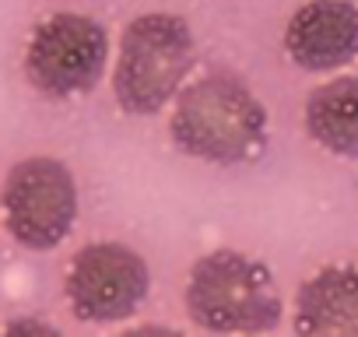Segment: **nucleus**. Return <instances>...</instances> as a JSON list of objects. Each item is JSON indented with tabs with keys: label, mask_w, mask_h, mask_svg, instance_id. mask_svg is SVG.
<instances>
[{
	"label": "nucleus",
	"mask_w": 358,
	"mask_h": 337,
	"mask_svg": "<svg viewBox=\"0 0 358 337\" xmlns=\"http://www.w3.org/2000/svg\"><path fill=\"white\" fill-rule=\"evenodd\" d=\"M151 271L144 257L123 243H88L81 246L64 274V295L78 320L116 323L137 313L148 299Z\"/></svg>",
	"instance_id": "obj_6"
},
{
	"label": "nucleus",
	"mask_w": 358,
	"mask_h": 337,
	"mask_svg": "<svg viewBox=\"0 0 358 337\" xmlns=\"http://www.w3.org/2000/svg\"><path fill=\"white\" fill-rule=\"evenodd\" d=\"M302 127L323 151L358 158V74H341L313 88L302 109Z\"/></svg>",
	"instance_id": "obj_9"
},
{
	"label": "nucleus",
	"mask_w": 358,
	"mask_h": 337,
	"mask_svg": "<svg viewBox=\"0 0 358 337\" xmlns=\"http://www.w3.org/2000/svg\"><path fill=\"white\" fill-rule=\"evenodd\" d=\"M285 53L309 74H327L358 60V4L309 0L285 25Z\"/></svg>",
	"instance_id": "obj_7"
},
{
	"label": "nucleus",
	"mask_w": 358,
	"mask_h": 337,
	"mask_svg": "<svg viewBox=\"0 0 358 337\" xmlns=\"http://www.w3.org/2000/svg\"><path fill=\"white\" fill-rule=\"evenodd\" d=\"M0 211L15 243L25 250L60 246L78 222V183L74 173L50 155L22 158L8 168L0 187Z\"/></svg>",
	"instance_id": "obj_4"
},
{
	"label": "nucleus",
	"mask_w": 358,
	"mask_h": 337,
	"mask_svg": "<svg viewBox=\"0 0 358 337\" xmlns=\"http://www.w3.org/2000/svg\"><path fill=\"white\" fill-rule=\"evenodd\" d=\"M109 64L106 29L78 11L43 18L25 43V78L46 99L88 95Z\"/></svg>",
	"instance_id": "obj_5"
},
{
	"label": "nucleus",
	"mask_w": 358,
	"mask_h": 337,
	"mask_svg": "<svg viewBox=\"0 0 358 337\" xmlns=\"http://www.w3.org/2000/svg\"><path fill=\"white\" fill-rule=\"evenodd\" d=\"M11 334H18V330H29V334H57L50 323H36V320H22V323H11L8 327Z\"/></svg>",
	"instance_id": "obj_10"
},
{
	"label": "nucleus",
	"mask_w": 358,
	"mask_h": 337,
	"mask_svg": "<svg viewBox=\"0 0 358 337\" xmlns=\"http://www.w3.org/2000/svg\"><path fill=\"white\" fill-rule=\"evenodd\" d=\"M295 330L309 337H358V264L320 267L299 285Z\"/></svg>",
	"instance_id": "obj_8"
},
{
	"label": "nucleus",
	"mask_w": 358,
	"mask_h": 337,
	"mask_svg": "<svg viewBox=\"0 0 358 337\" xmlns=\"http://www.w3.org/2000/svg\"><path fill=\"white\" fill-rule=\"evenodd\" d=\"M190 320L211 334H264L281 323V295L267 264L239 250L204 253L183 288Z\"/></svg>",
	"instance_id": "obj_3"
},
{
	"label": "nucleus",
	"mask_w": 358,
	"mask_h": 337,
	"mask_svg": "<svg viewBox=\"0 0 358 337\" xmlns=\"http://www.w3.org/2000/svg\"><path fill=\"white\" fill-rule=\"evenodd\" d=\"M197 60V43L172 11H148L127 22L113 67V95L130 116L162 113L187 85Z\"/></svg>",
	"instance_id": "obj_2"
},
{
	"label": "nucleus",
	"mask_w": 358,
	"mask_h": 337,
	"mask_svg": "<svg viewBox=\"0 0 358 337\" xmlns=\"http://www.w3.org/2000/svg\"><path fill=\"white\" fill-rule=\"evenodd\" d=\"M172 144L211 165H239L267 144V109L257 92L229 71H211L179 88L169 120Z\"/></svg>",
	"instance_id": "obj_1"
}]
</instances>
